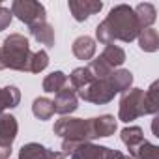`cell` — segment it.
<instances>
[{
    "label": "cell",
    "mask_w": 159,
    "mask_h": 159,
    "mask_svg": "<svg viewBox=\"0 0 159 159\" xmlns=\"http://www.w3.org/2000/svg\"><path fill=\"white\" fill-rule=\"evenodd\" d=\"M111 159H133V157H131L129 153H122V152H118V150H112Z\"/></svg>",
    "instance_id": "obj_29"
},
{
    "label": "cell",
    "mask_w": 159,
    "mask_h": 159,
    "mask_svg": "<svg viewBox=\"0 0 159 159\" xmlns=\"http://www.w3.org/2000/svg\"><path fill=\"white\" fill-rule=\"evenodd\" d=\"M49 148H45L39 142H28L23 144L19 150V159H45Z\"/></svg>",
    "instance_id": "obj_23"
},
{
    "label": "cell",
    "mask_w": 159,
    "mask_h": 159,
    "mask_svg": "<svg viewBox=\"0 0 159 159\" xmlns=\"http://www.w3.org/2000/svg\"><path fill=\"white\" fill-rule=\"evenodd\" d=\"M90 122H92L94 139H105L114 135L116 131V118L112 114H101L98 118H90Z\"/></svg>",
    "instance_id": "obj_11"
},
{
    "label": "cell",
    "mask_w": 159,
    "mask_h": 159,
    "mask_svg": "<svg viewBox=\"0 0 159 159\" xmlns=\"http://www.w3.org/2000/svg\"><path fill=\"white\" fill-rule=\"evenodd\" d=\"M140 116H144V90L142 88H129L120 98L118 120L129 124Z\"/></svg>",
    "instance_id": "obj_4"
},
{
    "label": "cell",
    "mask_w": 159,
    "mask_h": 159,
    "mask_svg": "<svg viewBox=\"0 0 159 159\" xmlns=\"http://www.w3.org/2000/svg\"><path fill=\"white\" fill-rule=\"evenodd\" d=\"M52 131L54 135L62 137V140H67V142H92L94 140L90 118L83 120V118L62 116L60 120H56Z\"/></svg>",
    "instance_id": "obj_3"
},
{
    "label": "cell",
    "mask_w": 159,
    "mask_h": 159,
    "mask_svg": "<svg viewBox=\"0 0 159 159\" xmlns=\"http://www.w3.org/2000/svg\"><path fill=\"white\" fill-rule=\"evenodd\" d=\"M62 153L69 159H111L112 150L94 142H67L62 140Z\"/></svg>",
    "instance_id": "obj_5"
},
{
    "label": "cell",
    "mask_w": 159,
    "mask_h": 159,
    "mask_svg": "<svg viewBox=\"0 0 159 159\" xmlns=\"http://www.w3.org/2000/svg\"><path fill=\"white\" fill-rule=\"evenodd\" d=\"M47 66H49V54H47L45 49H39V51L32 52L30 64H28V71L30 73H41Z\"/></svg>",
    "instance_id": "obj_25"
},
{
    "label": "cell",
    "mask_w": 159,
    "mask_h": 159,
    "mask_svg": "<svg viewBox=\"0 0 159 159\" xmlns=\"http://www.w3.org/2000/svg\"><path fill=\"white\" fill-rule=\"evenodd\" d=\"M67 6H69V11H71L73 19L77 23H83L90 15L99 13L101 8H103V2H99V0H69Z\"/></svg>",
    "instance_id": "obj_9"
},
{
    "label": "cell",
    "mask_w": 159,
    "mask_h": 159,
    "mask_svg": "<svg viewBox=\"0 0 159 159\" xmlns=\"http://www.w3.org/2000/svg\"><path fill=\"white\" fill-rule=\"evenodd\" d=\"M109 79V77H107ZM107 79H94V81L84 86L83 90L77 92V98H81L83 101L86 103H94V105H105V103H111L114 99V90L111 88Z\"/></svg>",
    "instance_id": "obj_7"
},
{
    "label": "cell",
    "mask_w": 159,
    "mask_h": 159,
    "mask_svg": "<svg viewBox=\"0 0 159 159\" xmlns=\"http://www.w3.org/2000/svg\"><path fill=\"white\" fill-rule=\"evenodd\" d=\"M32 112L38 120H49L54 114V105L49 98H36L32 103Z\"/></svg>",
    "instance_id": "obj_22"
},
{
    "label": "cell",
    "mask_w": 159,
    "mask_h": 159,
    "mask_svg": "<svg viewBox=\"0 0 159 159\" xmlns=\"http://www.w3.org/2000/svg\"><path fill=\"white\" fill-rule=\"evenodd\" d=\"M28 30H30V36H32L38 43H41V45H45V47H54V43H56V34H54L52 25H49L47 21H45V23H39V25H36V26H30Z\"/></svg>",
    "instance_id": "obj_14"
},
{
    "label": "cell",
    "mask_w": 159,
    "mask_h": 159,
    "mask_svg": "<svg viewBox=\"0 0 159 159\" xmlns=\"http://www.w3.org/2000/svg\"><path fill=\"white\" fill-rule=\"evenodd\" d=\"M159 111V83H152V86L144 92V114H157Z\"/></svg>",
    "instance_id": "obj_21"
},
{
    "label": "cell",
    "mask_w": 159,
    "mask_h": 159,
    "mask_svg": "<svg viewBox=\"0 0 159 159\" xmlns=\"http://www.w3.org/2000/svg\"><path fill=\"white\" fill-rule=\"evenodd\" d=\"M11 19H13L11 10H10V8H4V6H0V32L6 30V28L11 25Z\"/></svg>",
    "instance_id": "obj_27"
},
{
    "label": "cell",
    "mask_w": 159,
    "mask_h": 159,
    "mask_svg": "<svg viewBox=\"0 0 159 159\" xmlns=\"http://www.w3.org/2000/svg\"><path fill=\"white\" fill-rule=\"evenodd\" d=\"M2 98H4L6 109H15L19 105V101H21V90L17 86H13V84L4 86L2 88Z\"/></svg>",
    "instance_id": "obj_26"
},
{
    "label": "cell",
    "mask_w": 159,
    "mask_h": 159,
    "mask_svg": "<svg viewBox=\"0 0 159 159\" xmlns=\"http://www.w3.org/2000/svg\"><path fill=\"white\" fill-rule=\"evenodd\" d=\"M135 11V17H137V23H139V28L144 30V28H152V25L155 23L157 19V11H155V6L150 4V2H142L139 4L137 8H133Z\"/></svg>",
    "instance_id": "obj_15"
},
{
    "label": "cell",
    "mask_w": 159,
    "mask_h": 159,
    "mask_svg": "<svg viewBox=\"0 0 159 159\" xmlns=\"http://www.w3.org/2000/svg\"><path fill=\"white\" fill-rule=\"evenodd\" d=\"M30 43L23 34H10L0 47V64L2 69L28 71L30 64Z\"/></svg>",
    "instance_id": "obj_2"
},
{
    "label": "cell",
    "mask_w": 159,
    "mask_h": 159,
    "mask_svg": "<svg viewBox=\"0 0 159 159\" xmlns=\"http://www.w3.org/2000/svg\"><path fill=\"white\" fill-rule=\"evenodd\" d=\"M11 15H15L28 28L47 21L45 6L36 2V0H15V2H11Z\"/></svg>",
    "instance_id": "obj_6"
},
{
    "label": "cell",
    "mask_w": 159,
    "mask_h": 159,
    "mask_svg": "<svg viewBox=\"0 0 159 159\" xmlns=\"http://www.w3.org/2000/svg\"><path fill=\"white\" fill-rule=\"evenodd\" d=\"M71 51L79 60H92L96 54V39L90 36H79L73 41Z\"/></svg>",
    "instance_id": "obj_12"
},
{
    "label": "cell",
    "mask_w": 159,
    "mask_h": 159,
    "mask_svg": "<svg viewBox=\"0 0 159 159\" xmlns=\"http://www.w3.org/2000/svg\"><path fill=\"white\" fill-rule=\"evenodd\" d=\"M19 124L11 114H0V159H10L13 140L17 139Z\"/></svg>",
    "instance_id": "obj_8"
},
{
    "label": "cell",
    "mask_w": 159,
    "mask_h": 159,
    "mask_svg": "<svg viewBox=\"0 0 159 159\" xmlns=\"http://www.w3.org/2000/svg\"><path fill=\"white\" fill-rule=\"evenodd\" d=\"M109 84L111 88L114 90V94H124L125 90L131 88L133 84V73L129 69H114L111 75H109Z\"/></svg>",
    "instance_id": "obj_13"
},
{
    "label": "cell",
    "mask_w": 159,
    "mask_h": 159,
    "mask_svg": "<svg viewBox=\"0 0 159 159\" xmlns=\"http://www.w3.org/2000/svg\"><path fill=\"white\" fill-rule=\"evenodd\" d=\"M99 58L105 62V64H109L112 69H116V67H120L124 62H125V51L122 49V47H118V45H105V49H103V52L99 54Z\"/></svg>",
    "instance_id": "obj_16"
},
{
    "label": "cell",
    "mask_w": 159,
    "mask_h": 159,
    "mask_svg": "<svg viewBox=\"0 0 159 159\" xmlns=\"http://www.w3.org/2000/svg\"><path fill=\"white\" fill-rule=\"evenodd\" d=\"M45 159H66V155H64L62 152H54V150H49Z\"/></svg>",
    "instance_id": "obj_28"
},
{
    "label": "cell",
    "mask_w": 159,
    "mask_h": 159,
    "mask_svg": "<svg viewBox=\"0 0 159 159\" xmlns=\"http://www.w3.org/2000/svg\"><path fill=\"white\" fill-rule=\"evenodd\" d=\"M52 105H54V112H58V114H62V116H67V114L75 112V111L79 109L77 92H75L73 88H67V86H66L64 90H60V92L54 96Z\"/></svg>",
    "instance_id": "obj_10"
},
{
    "label": "cell",
    "mask_w": 159,
    "mask_h": 159,
    "mask_svg": "<svg viewBox=\"0 0 159 159\" xmlns=\"http://www.w3.org/2000/svg\"><path fill=\"white\" fill-rule=\"evenodd\" d=\"M67 84V75L64 71H52L43 79V90L47 94H58Z\"/></svg>",
    "instance_id": "obj_19"
},
{
    "label": "cell",
    "mask_w": 159,
    "mask_h": 159,
    "mask_svg": "<svg viewBox=\"0 0 159 159\" xmlns=\"http://www.w3.org/2000/svg\"><path fill=\"white\" fill-rule=\"evenodd\" d=\"M120 139L122 142L127 146V150H135L139 144H142L146 139H144V131L139 127V125H129V127H124L120 131Z\"/></svg>",
    "instance_id": "obj_18"
},
{
    "label": "cell",
    "mask_w": 159,
    "mask_h": 159,
    "mask_svg": "<svg viewBox=\"0 0 159 159\" xmlns=\"http://www.w3.org/2000/svg\"><path fill=\"white\" fill-rule=\"evenodd\" d=\"M139 32L140 28L133 8L127 4H118L96 26V39L103 45H112L114 41L131 43L133 39H137Z\"/></svg>",
    "instance_id": "obj_1"
},
{
    "label": "cell",
    "mask_w": 159,
    "mask_h": 159,
    "mask_svg": "<svg viewBox=\"0 0 159 159\" xmlns=\"http://www.w3.org/2000/svg\"><path fill=\"white\" fill-rule=\"evenodd\" d=\"M129 155L133 159H159V148L148 140H144L142 144H139L135 150L129 152Z\"/></svg>",
    "instance_id": "obj_24"
},
{
    "label": "cell",
    "mask_w": 159,
    "mask_h": 159,
    "mask_svg": "<svg viewBox=\"0 0 159 159\" xmlns=\"http://www.w3.org/2000/svg\"><path fill=\"white\" fill-rule=\"evenodd\" d=\"M94 79H96V77L92 75V71L88 69V66H83V67H75V69L71 71L69 83H71V88L79 92V90H83L84 86H88Z\"/></svg>",
    "instance_id": "obj_17"
},
{
    "label": "cell",
    "mask_w": 159,
    "mask_h": 159,
    "mask_svg": "<svg viewBox=\"0 0 159 159\" xmlns=\"http://www.w3.org/2000/svg\"><path fill=\"white\" fill-rule=\"evenodd\" d=\"M0 71H2V64H0Z\"/></svg>",
    "instance_id": "obj_30"
},
{
    "label": "cell",
    "mask_w": 159,
    "mask_h": 159,
    "mask_svg": "<svg viewBox=\"0 0 159 159\" xmlns=\"http://www.w3.org/2000/svg\"><path fill=\"white\" fill-rule=\"evenodd\" d=\"M139 39V47L144 51V52H155L159 49V34L155 28H144L139 32L137 36Z\"/></svg>",
    "instance_id": "obj_20"
}]
</instances>
